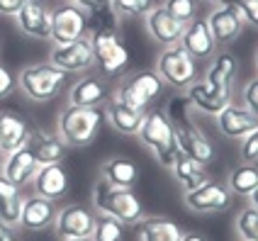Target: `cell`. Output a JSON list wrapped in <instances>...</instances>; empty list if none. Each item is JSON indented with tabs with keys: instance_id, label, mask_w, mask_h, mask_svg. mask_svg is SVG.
<instances>
[{
	"instance_id": "cell-1",
	"label": "cell",
	"mask_w": 258,
	"mask_h": 241,
	"mask_svg": "<svg viewBox=\"0 0 258 241\" xmlns=\"http://www.w3.org/2000/svg\"><path fill=\"white\" fill-rule=\"evenodd\" d=\"M187 107H190L187 98H178V100H173L171 105H168V110H166V114H168V119H171V125H173V132H175L178 151L190 158H195V161H200L205 166H210L217 156L215 144L210 142V137L195 122H190V117L185 112Z\"/></svg>"
},
{
	"instance_id": "cell-2",
	"label": "cell",
	"mask_w": 258,
	"mask_h": 241,
	"mask_svg": "<svg viewBox=\"0 0 258 241\" xmlns=\"http://www.w3.org/2000/svg\"><path fill=\"white\" fill-rule=\"evenodd\" d=\"M105 122V112L100 107H76L66 105L56 119V134L71 149H83L95 142L98 132Z\"/></svg>"
},
{
	"instance_id": "cell-3",
	"label": "cell",
	"mask_w": 258,
	"mask_h": 241,
	"mask_svg": "<svg viewBox=\"0 0 258 241\" xmlns=\"http://www.w3.org/2000/svg\"><path fill=\"white\" fill-rule=\"evenodd\" d=\"M93 207L102 214H110L119 219L124 227H137L144 219V205L134 195L132 188H115L105 183L102 178L93 185Z\"/></svg>"
},
{
	"instance_id": "cell-4",
	"label": "cell",
	"mask_w": 258,
	"mask_h": 241,
	"mask_svg": "<svg viewBox=\"0 0 258 241\" xmlns=\"http://www.w3.org/2000/svg\"><path fill=\"white\" fill-rule=\"evenodd\" d=\"M139 142L156 156V161L163 166V168H171L175 156L180 154L178 151V142H175V132H173V125L168 119V114L163 110H151L146 112L142 127L137 132Z\"/></svg>"
},
{
	"instance_id": "cell-5",
	"label": "cell",
	"mask_w": 258,
	"mask_h": 241,
	"mask_svg": "<svg viewBox=\"0 0 258 241\" xmlns=\"http://www.w3.org/2000/svg\"><path fill=\"white\" fill-rule=\"evenodd\" d=\"M66 76L69 73L56 69L51 61L29 64L17 73V88L32 102H51L54 98L61 95V90L66 85Z\"/></svg>"
},
{
	"instance_id": "cell-6",
	"label": "cell",
	"mask_w": 258,
	"mask_h": 241,
	"mask_svg": "<svg viewBox=\"0 0 258 241\" xmlns=\"http://www.w3.org/2000/svg\"><path fill=\"white\" fill-rule=\"evenodd\" d=\"M90 44H93V56H95V66L102 71L107 78H117L122 76L129 64V51L127 46L119 42L117 32L112 25H102L90 34Z\"/></svg>"
},
{
	"instance_id": "cell-7",
	"label": "cell",
	"mask_w": 258,
	"mask_h": 241,
	"mask_svg": "<svg viewBox=\"0 0 258 241\" xmlns=\"http://www.w3.org/2000/svg\"><path fill=\"white\" fill-rule=\"evenodd\" d=\"M156 73L166 85H171L175 90H185L192 81H198L200 69H198V61L180 44H173V46H163V51L158 54Z\"/></svg>"
},
{
	"instance_id": "cell-8",
	"label": "cell",
	"mask_w": 258,
	"mask_h": 241,
	"mask_svg": "<svg viewBox=\"0 0 258 241\" xmlns=\"http://www.w3.org/2000/svg\"><path fill=\"white\" fill-rule=\"evenodd\" d=\"M161 90H163V81L158 78L156 71H132L122 76V81H119L112 95L119 98L129 107H137V110L146 112L149 105L161 95Z\"/></svg>"
},
{
	"instance_id": "cell-9",
	"label": "cell",
	"mask_w": 258,
	"mask_h": 241,
	"mask_svg": "<svg viewBox=\"0 0 258 241\" xmlns=\"http://www.w3.org/2000/svg\"><path fill=\"white\" fill-rule=\"evenodd\" d=\"M231 190L227 188V183H219V180H205L192 190L183 193V202L190 212L195 214H222L231 207Z\"/></svg>"
},
{
	"instance_id": "cell-10",
	"label": "cell",
	"mask_w": 258,
	"mask_h": 241,
	"mask_svg": "<svg viewBox=\"0 0 258 241\" xmlns=\"http://www.w3.org/2000/svg\"><path fill=\"white\" fill-rule=\"evenodd\" d=\"M88 20L90 15L73 3H61L56 8H51V34H49L51 44L63 46L81 39L88 32Z\"/></svg>"
},
{
	"instance_id": "cell-11",
	"label": "cell",
	"mask_w": 258,
	"mask_h": 241,
	"mask_svg": "<svg viewBox=\"0 0 258 241\" xmlns=\"http://www.w3.org/2000/svg\"><path fill=\"white\" fill-rule=\"evenodd\" d=\"M185 98L190 102V107H195L198 112L210 114V117H217L227 105L234 102L231 98V88L227 85H217L207 78H198L185 88Z\"/></svg>"
},
{
	"instance_id": "cell-12",
	"label": "cell",
	"mask_w": 258,
	"mask_h": 241,
	"mask_svg": "<svg viewBox=\"0 0 258 241\" xmlns=\"http://www.w3.org/2000/svg\"><path fill=\"white\" fill-rule=\"evenodd\" d=\"M49 61L66 73H83L95 66V56H93V44H90V34H83L81 39L63 46H51Z\"/></svg>"
},
{
	"instance_id": "cell-13",
	"label": "cell",
	"mask_w": 258,
	"mask_h": 241,
	"mask_svg": "<svg viewBox=\"0 0 258 241\" xmlns=\"http://www.w3.org/2000/svg\"><path fill=\"white\" fill-rule=\"evenodd\" d=\"M17 29L29 39H49L51 34V8L46 0H25L13 17Z\"/></svg>"
},
{
	"instance_id": "cell-14",
	"label": "cell",
	"mask_w": 258,
	"mask_h": 241,
	"mask_svg": "<svg viewBox=\"0 0 258 241\" xmlns=\"http://www.w3.org/2000/svg\"><path fill=\"white\" fill-rule=\"evenodd\" d=\"M205 20H207V27L212 32V39H215L217 49H224V46L236 42L241 37V29L246 25L244 17L239 15V10L234 5H217Z\"/></svg>"
},
{
	"instance_id": "cell-15",
	"label": "cell",
	"mask_w": 258,
	"mask_h": 241,
	"mask_svg": "<svg viewBox=\"0 0 258 241\" xmlns=\"http://www.w3.org/2000/svg\"><path fill=\"white\" fill-rule=\"evenodd\" d=\"M144 27H146L149 37L156 44H161V46H173V44L180 42L185 25H183L180 20H175V17L166 10L163 3H158V5H154L149 13L144 15Z\"/></svg>"
},
{
	"instance_id": "cell-16",
	"label": "cell",
	"mask_w": 258,
	"mask_h": 241,
	"mask_svg": "<svg viewBox=\"0 0 258 241\" xmlns=\"http://www.w3.org/2000/svg\"><path fill=\"white\" fill-rule=\"evenodd\" d=\"M93 224H95V212H90L86 205H66L58 210L54 219V229L61 239L90 236Z\"/></svg>"
},
{
	"instance_id": "cell-17",
	"label": "cell",
	"mask_w": 258,
	"mask_h": 241,
	"mask_svg": "<svg viewBox=\"0 0 258 241\" xmlns=\"http://www.w3.org/2000/svg\"><path fill=\"white\" fill-rule=\"evenodd\" d=\"M217 129L224 139H244L253 129L258 127V117L251 110H246L244 105H227L222 112L215 117Z\"/></svg>"
},
{
	"instance_id": "cell-18",
	"label": "cell",
	"mask_w": 258,
	"mask_h": 241,
	"mask_svg": "<svg viewBox=\"0 0 258 241\" xmlns=\"http://www.w3.org/2000/svg\"><path fill=\"white\" fill-rule=\"evenodd\" d=\"M178 44H180L195 61L212 58L217 54V44H215V39H212V32L207 27V20H202V17H195V20L187 22L185 27H183V37H180Z\"/></svg>"
},
{
	"instance_id": "cell-19",
	"label": "cell",
	"mask_w": 258,
	"mask_h": 241,
	"mask_svg": "<svg viewBox=\"0 0 258 241\" xmlns=\"http://www.w3.org/2000/svg\"><path fill=\"white\" fill-rule=\"evenodd\" d=\"M25 146L32 151V156L37 158V163H39V166L63 163V158H66V149H69L56 132H44V129H32Z\"/></svg>"
},
{
	"instance_id": "cell-20",
	"label": "cell",
	"mask_w": 258,
	"mask_h": 241,
	"mask_svg": "<svg viewBox=\"0 0 258 241\" xmlns=\"http://www.w3.org/2000/svg\"><path fill=\"white\" fill-rule=\"evenodd\" d=\"M102 112H105V119L110 122V127L115 129V132H119V134H124V137H137L144 117H146L144 110L129 107V105H124V102L119 98H115V95H107Z\"/></svg>"
},
{
	"instance_id": "cell-21",
	"label": "cell",
	"mask_w": 258,
	"mask_h": 241,
	"mask_svg": "<svg viewBox=\"0 0 258 241\" xmlns=\"http://www.w3.org/2000/svg\"><path fill=\"white\" fill-rule=\"evenodd\" d=\"M58 214V207L54 200L39 198V195H25L20 227L27 231H44L46 227H54V219Z\"/></svg>"
},
{
	"instance_id": "cell-22",
	"label": "cell",
	"mask_w": 258,
	"mask_h": 241,
	"mask_svg": "<svg viewBox=\"0 0 258 241\" xmlns=\"http://www.w3.org/2000/svg\"><path fill=\"white\" fill-rule=\"evenodd\" d=\"M32 190L34 195L46 200H61L69 190V173L63 168V163H49V166H39L34 178H32Z\"/></svg>"
},
{
	"instance_id": "cell-23",
	"label": "cell",
	"mask_w": 258,
	"mask_h": 241,
	"mask_svg": "<svg viewBox=\"0 0 258 241\" xmlns=\"http://www.w3.org/2000/svg\"><path fill=\"white\" fill-rule=\"evenodd\" d=\"M37 168H39V163H37V158L32 156V151L27 146H20V149H15L10 154H5L3 163H0V173L17 188H25V185L32 183Z\"/></svg>"
},
{
	"instance_id": "cell-24",
	"label": "cell",
	"mask_w": 258,
	"mask_h": 241,
	"mask_svg": "<svg viewBox=\"0 0 258 241\" xmlns=\"http://www.w3.org/2000/svg\"><path fill=\"white\" fill-rule=\"evenodd\" d=\"M107 100V85L98 76H83L69 90V105L76 107H100Z\"/></svg>"
},
{
	"instance_id": "cell-25",
	"label": "cell",
	"mask_w": 258,
	"mask_h": 241,
	"mask_svg": "<svg viewBox=\"0 0 258 241\" xmlns=\"http://www.w3.org/2000/svg\"><path fill=\"white\" fill-rule=\"evenodd\" d=\"M32 127L17 112H0V151L3 156L25 146Z\"/></svg>"
},
{
	"instance_id": "cell-26",
	"label": "cell",
	"mask_w": 258,
	"mask_h": 241,
	"mask_svg": "<svg viewBox=\"0 0 258 241\" xmlns=\"http://www.w3.org/2000/svg\"><path fill=\"white\" fill-rule=\"evenodd\" d=\"M100 178L115 188H134L139 180V166L127 156H110L100 166Z\"/></svg>"
},
{
	"instance_id": "cell-27",
	"label": "cell",
	"mask_w": 258,
	"mask_h": 241,
	"mask_svg": "<svg viewBox=\"0 0 258 241\" xmlns=\"http://www.w3.org/2000/svg\"><path fill=\"white\" fill-rule=\"evenodd\" d=\"M22 205L25 195L22 188L10 183L3 173H0V219L10 227H20V217H22Z\"/></svg>"
},
{
	"instance_id": "cell-28",
	"label": "cell",
	"mask_w": 258,
	"mask_h": 241,
	"mask_svg": "<svg viewBox=\"0 0 258 241\" xmlns=\"http://www.w3.org/2000/svg\"><path fill=\"white\" fill-rule=\"evenodd\" d=\"M171 173H173V180L183 188V193L198 188L200 183H205L210 178L207 175V166L200 163V161H195V158L185 156V154H178L175 156V161H173V166H171Z\"/></svg>"
},
{
	"instance_id": "cell-29",
	"label": "cell",
	"mask_w": 258,
	"mask_h": 241,
	"mask_svg": "<svg viewBox=\"0 0 258 241\" xmlns=\"http://www.w3.org/2000/svg\"><path fill=\"white\" fill-rule=\"evenodd\" d=\"M139 227V241H180L183 229L168 217H144Z\"/></svg>"
},
{
	"instance_id": "cell-30",
	"label": "cell",
	"mask_w": 258,
	"mask_h": 241,
	"mask_svg": "<svg viewBox=\"0 0 258 241\" xmlns=\"http://www.w3.org/2000/svg\"><path fill=\"white\" fill-rule=\"evenodd\" d=\"M236 73H239V61H236V56H234L231 51H224V49H222L219 54L212 56V64H210L205 78L212 81V83H217V85H227V88H231Z\"/></svg>"
},
{
	"instance_id": "cell-31",
	"label": "cell",
	"mask_w": 258,
	"mask_h": 241,
	"mask_svg": "<svg viewBox=\"0 0 258 241\" xmlns=\"http://www.w3.org/2000/svg\"><path fill=\"white\" fill-rule=\"evenodd\" d=\"M227 188L231 190V195H241V198H248L253 190L258 188V166L253 163H239L229 170L227 175Z\"/></svg>"
},
{
	"instance_id": "cell-32",
	"label": "cell",
	"mask_w": 258,
	"mask_h": 241,
	"mask_svg": "<svg viewBox=\"0 0 258 241\" xmlns=\"http://www.w3.org/2000/svg\"><path fill=\"white\" fill-rule=\"evenodd\" d=\"M93 241H124V224L110 214H95V224L90 231Z\"/></svg>"
},
{
	"instance_id": "cell-33",
	"label": "cell",
	"mask_w": 258,
	"mask_h": 241,
	"mask_svg": "<svg viewBox=\"0 0 258 241\" xmlns=\"http://www.w3.org/2000/svg\"><path fill=\"white\" fill-rule=\"evenodd\" d=\"M236 234L241 236V241H258V210L256 207H246L236 214Z\"/></svg>"
},
{
	"instance_id": "cell-34",
	"label": "cell",
	"mask_w": 258,
	"mask_h": 241,
	"mask_svg": "<svg viewBox=\"0 0 258 241\" xmlns=\"http://www.w3.org/2000/svg\"><path fill=\"white\" fill-rule=\"evenodd\" d=\"M154 8V0H110L115 17H144Z\"/></svg>"
},
{
	"instance_id": "cell-35",
	"label": "cell",
	"mask_w": 258,
	"mask_h": 241,
	"mask_svg": "<svg viewBox=\"0 0 258 241\" xmlns=\"http://www.w3.org/2000/svg\"><path fill=\"white\" fill-rule=\"evenodd\" d=\"M163 5H166V10H168L175 20H180L183 25H187L190 20L198 17V0H163Z\"/></svg>"
},
{
	"instance_id": "cell-36",
	"label": "cell",
	"mask_w": 258,
	"mask_h": 241,
	"mask_svg": "<svg viewBox=\"0 0 258 241\" xmlns=\"http://www.w3.org/2000/svg\"><path fill=\"white\" fill-rule=\"evenodd\" d=\"M234 8L244 17L246 25L258 29V0H234Z\"/></svg>"
},
{
	"instance_id": "cell-37",
	"label": "cell",
	"mask_w": 258,
	"mask_h": 241,
	"mask_svg": "<svg viewBox=\"0 0 258 241\" xmlns=\"http://www.w3.org/2000/svg\"><path fill=\"white\" fill-rule=\"evenodd\" d=\"M241 102H244L246 110H251L258 117V76L246 81L244 90H241Z\"/></svg>"
},
{
	"instance_id": "cell-38",
	"label": "cell",
	"mask_w": 258,
	"mask_h": 241,
	"mask_svg": "<svg viewBox=\"0 0 258 241\" xmlns=\"http://www.w3.org/2000/svg\"><path fill=\"white\" fill-rule=\"evenodd\" d=\"M241 158L246 163H256L258 161V127L241 139Z\"/></svg>"
},
{
	"instance_id": "cell-39",
	"label": "cell",
	"mask_w": 258,
	"mask_h": 241,
	"mask_svg": "<svg viewBox=\"0 0 258 241\" xmlns=\"http://www.w3.org/2000/svg\"><path fill=\"white\" fill-rule=\"evenodd\" d=\"M15 85H17V76H13V71L0 61V100L8 98L15 90Z\"/></svg>"
},
{
	"instance_id": "cell-40",
	"label": "cell",
	"mask_w": 258,
	"mask_h": 241,
	"mask_svg": "<svg viewBox=\"0 0 258 241\" xmlns=\"http://www.w3.org/2000/svg\"><path fill=\"white\" fill-rule=\"evenodd\" d=\"M71 3L83 8L88 15H98L102 10H110V0H71Z\"/></svg>"
},
{
	"instance_id": "cell-41",
	"label": "cell",
	"mask_w": 258,
	"mask_h": 241,
	"mask_svg": "<svg viewBox=\"0 0 258 241\" xmlns=\"http://www.w3.org/2000/svg\"><path fill=\"white\" fill-rule=\"evenodd\" d=\"M22 3L25 0H0V15L3 17H15Z\"/></svg>"
},
{
	"instance_id": "cell-42",
	"label": "cell",
	"mask_w": 258,
	"mask_h": 241,
	"mask_svg": "<svg viewBox=\"0 0 258 241\" xmlns=\"http://www.w3.org/2000/svg\"><path fill=\"white\" fill-rule=\"evenodd\" d=\"M0 241H17V234H15V227L5 224L0 219Z\"/></svg>"
},
{
	"instance_id": "cell-43",
	"label": "cell",
	"mask_w": 258,
	"mask_h": 241,
	"mask_svg": "<svg viewBox=\"0 0 258 241\" xmlns=\"http://www.w3.org/2000/svg\"><path fill=\"white\" fill-rule=\"evenodd\" d=\"M180 241H210L205 234H200V231H183V239Z\"/></svg>"
},
{
	"instance_id": "cell-44",
	"label": "cell",
	"mask_w": 258,
	"mask_h": 241,
	"mask_svg": "<svg viewBox=\"0 0 258 241\" xmlns=\"http://www.w3.org/2000/svg\"><path fill=\"white\" fill-rule=\"evenodd\" d=\"M248 202H251V207H256V210H258V188L251 193V195H248Z\"/></svg>"
},
{
	"instance_id": "cell-45",
	"label": "cell",
	"mask_w": 258,
	"mask_h": 241,
	"mask_svg": "<svg viewBox=\"0 0 258 241\" xmlns=\"http://www.w3.org/2000/svg\"><path fill=\"white\" fill-rule=\"evenodd\" d=\"M210 3H215V5H234V0H210Z\"/></svg>"
},
{
	"instance_id": "cell-46",
	"label": "cell",
	"mask_w": 258,
	"mask_h": 241,
	"mask_svg": "<svg viewBox=\"0 0 258 241\" xmlns=\"http://www.w3.org/2000/svg\"><path fill=\"white\" fill-rule=\"evenodd\" d=\"M61 241H93L90 236H76V239H61Z\"/></svg>"
},
{
	"instance_id": "cell-47",
	"label": "cell",
	"mask_w": 258,
	"mask_h": 241,
	"mask_svg": "<svg viewBox=\"0 0 258 241\" xmlns=\"http://www.w3.org/2000/svg\"><path fill=\"white\" fill-rule=\"evenodd\" d=\"M256 71H258V51H256Z\"/></svg>"
},
{
	"instance_id": "cell-48",
	"label": "cell",
	"mask_w": 258,
	"mask_h": 241,
	"mask_svg": "<svg viewBox=\"0 0 258 241\" xmlns=\"http://www.w3.org/2000/svg\"><path fill=\"white\" fill-rule=\"evenodd\" d=\"M0 163H3V151H0Z\"/></svg>"
},
{
	"instance_id": "cell-49",
	"label": "cell",
	"mask_w": 258,
	"mask_h": 241,
	"mask_svg": "<svg viewBox=\"0 0 258 241\" xmlns=\"http://www.w3.org/2000/svg\"><path fill=\"white\" fill-rule=\"evenodd\" d=\"M0 49H3V44H0Z\"/></svg>"
}]
</instances>
